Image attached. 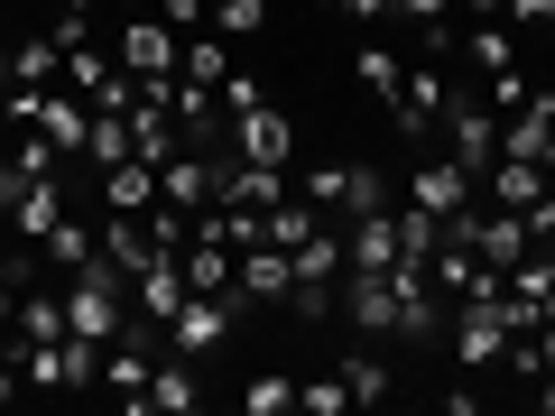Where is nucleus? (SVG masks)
<instances>
[{
  "label": "nucleus",
  "mask_w": 555,
  "mask_h": 416,
  "mask_svg": "<svg viewBox=\"0 0 555 416\" xmlns=\"http://www.w3.org/2000/svg\"><path fill=\"white\" fill-rule=\"evenodd\" d=\"M177 56H185V38L158 20V10H130V20H120V75H139V83H177Z\"/></svg>",
  "instance_id": "1"
},
{
  "label": "nucleus",
  "mask_w": 555,
  "mask_h": 416,
  "mask_svg": "<svg viewBox=\"0 0 555 416\" xmlns=\"http://www.w3.org/2000/svg\"><path fill=\"white\" fill-rule=\"evenodd\" d=\"M436 130H444V158H454V167H473V177H481V167L500 158V112H491L481 93H454V102H444V120H436Z\"/></svg>",
  "instance_id": "2"
},
{
  "label": "nucleus",
  "mask_w": 555,
  "mask_h": 416,
  "mask_svg": "<svg viewBox=\"0 0 555 416\" xmlns=\"http://www.w3.org/2000/svg\"><path fill=\"white\" fill-rule=\"evenodd\" d=\"M297 195L315 204V213H371V204H389V185H379V167L334 158V167H306V177H297Z\"/></svg>",
  "instance_id": "3"
},
{
  "label": "nucleus",
  "mask_w": 555,
  "mask_h": 416,
  "mask_svg": "<svg viewBox=\"0 0 555 416\" xmlns=\"http://www.w3.org/2000/svg\"><path fill=\"white\" fill-rule=\"evenodd\" d=\"M222 148H232V158H250V167H287V158H297V130H287V112H278V102H250V112L222 120Z\"/></svg>",
  "instance_id": "4"
},
{
  "label": "nucleus",
  "mask_w": 555,
  "mask_h": 416,
  "mask_svg": "<svg viewBox=\"0 0 555 416\" xmlns=\"http://www.w3.org/2000/svg\"><path fill=\"white\" fill-rule=\"evenodd\" d=\"M232 315H241V287H232V297H185L177 315H167V352H185V361L222 352V334H232Z\"/></svg>",
  "instance_id": "5"
},
{
  "label": "nucleus",
  "mask_w": 555,
  "mask_h": 416,
  "mask_svg": "<svg viewBox=\"0 0 555 416\" xmlns=\"http://www.w3.org/2000/svg\"><path fill=\"white\" fill-rule=\"evenodd\" d=\"M232 287H241V306H287L297 297V259L278 250V240H250L232 259Z\"/></svg>",
  "instance_id": "6"
},
{
  "label": "nucleus",
  "mask_w": 555,
  "mask_h": 416,
  "mask_svg": "<svg viewBox=\"0 0 555 416\" xmlns=\"http://www.w3.org/2000/svg\"><path fill=\"white\" fill-rule=\"evenodd\" d=\"M444 102H454V83H444V65L426 56V65H408V75H398L389 112H398V130H408V139H426V130L444 120Z\"/></svg>",
  "instance_id": "7"
},
{
  "label": "nucleus",
  "mask_w": 555,
  "mask_h": 416,
  "mask_svg": "<svg viewBox=\"0 0 555 416\" xmlns=\"http://www.w3.org/2000/svg\"><path fill=\"white\" fill-rule=\"evenodd\" d=\"M343 315H352L361 334H408V306H398V277H389V269H352Z\"/></svg>",
  "instance_id": "8"
},
{
  "label": "nucleus",
  "mask_w": 555,
  "mask_h": 416,
  "mask_svg": "<svg viewBox=\"0 0 555 416\" xmlns=\"http://www.w3.org/2000/svg\"><path fill=\"white\" fill-rule=\"evenodd\" d=\"M473 167H454V158H426V167H408V204H426V213H444V222H454L463 213V204H473Z\"/></svg>",
  "instance_id": "9"
},
{
  "label": "nucleus",
  "mask_w": 555,
  "mask_h": 416,
  "mask_svg": "<svg viewBox=\"0 0 555 416\" xmlns=\"http://www.w3.org/2000/svg\"><path fill=\"white\" fill-rule=\"evenodd\" d=\"M28 130L56 148L65 167L83 158V130H93V112H83V93H38V112H28Z\"/></svg>",
  "instance_id": "10"
},
{
  "label": "nucleus",
  "mask_w": 555,
  "mask_h": 416,
  "mask_svg": "<svg viewBox=\"0 0 555 416\" xmlns=\"http://www.w3.org/2000/svg\"><path fill=\"white\" fill-rule=\"evenodd\" d=\"M343 259H352V269H389V259H398V204H371V213H352V232H343Z\"/></svg>",
  "instance_id": "11"
},
{
  "label": "nucleus",
  "mask_w": 555,
  "mask_h": 416,
  "mask_svg": "<svg viewBox=\"0 0 555 416\" xmlns=\"http://www.w3.org/2000/svg\"><path fill=\"white\" fill-rule=\"evenodd\" d=\"M149 370H158V361L139 352V342H102V389H112L130 416H149Z\"/></svg>",
  "instance_id": "12"
},
{
  "label": "nucleus",
  "mask_w": 555,
  "mask_h": 416,
  "mask_svg": "<svg viewBox=\"0 0 555 416\" xmlns=\"http://www.w3.org/2000/svg\"><path fill=\"white\" fill-rule=\"evenodd\" d=\"M546 130H555V93H528L509 120H500V158H537V148H546Z\"/></svg>",
  "instance_id": "13"
},
{
  "label": "nucleus",
  "mask_w": 555,
  "mask_h": 416,
  "mask_svg": "<svg viewBox=\"0 0 555 416\" xmlns=\"http://www.w3.org/2000/svg\"><path fill=\"white\" fill-rule=\"evenodd\" d=\"M102 259H112L120 277H139L149 259H167V250L149 240V222H139V213H112V222H102Z\"/></svg>",
  "instance_id": "14"
},
{
  "label": "nucleus",
  "mask_w": 555,
  "mask_h": 416,
  "mask_svg": "<svg viewBox=\"0 0 555 416\" xmlns=\"http://www.w3.org/2000/svg\"><path fill=\"white\" fill-rule=\"evenodd\" d=\"M204 407V389H195V361H158V370H149V416H195Z\"/></svg>",
  "instance_id": "15"
},
{
  "label": "nucleus",
  "mask_w": 555,
  "mask_h": 416,
  "mask_svg": "<svg viewBox=\"0 0 555 416\" xmlns=\"http://www.w3.org/2000/svg\"><path fill=\"white\" fill-rule=\"evenodd\" d=\"M130 297H139V315H149V324H167V315H177V306H185V277H177V250H167V259H149V269L130 277Z\"/></svg>",
  "instance_id": "16"
},
{
  "label": "nucleus",
  "mask_w": 555,
  "mask_h": 416,
  "mask_svg": "<svg viewBox=\"0 0 555 416\" xmlns=\"http://www.w3.org/2000/svg\"><path fill=\"white\" fill-rule=\"evenodd\" d=\"M102 204H112V213H149V204H158V167H149V158L102 167Z\"/></svg>",
  "instance_id": "17"
},
{
  "label": "nucleus",
  "mask_w": 555,
  "mask_h": 416,
  "mask_svg": "<svg viewBox=\"0 0 555 416\" xmlns=\"http://www.w3.org/2000/svg\"><path fill=\"white\" fill-rule=\"evenodd\" d=\"M38 250H47V269H56V277H75V269H93V259H102V232H83L75 213H56V232H47Z\"/></svg>",
  "instance_id": "18"
},
{
  "label": "nucleus",
  "mask_w": 555,
  "mask_h": 416,
  "mask_svg": "<svg viewBox=\"0 0 555 416\" xmlns=\"http://www.w3.org/2000/svg\"><path fill=\"white\" fill-rule=\"evenodd\" d=\"M481 177H491V204H518V213H528V204H537V195L555 185V177H546L537 158H491Z\"/></svg>",
  "instance_id": "19"
},
{
  "label": "nucleus",
  "mask_w": 555,
  "mask_h": 416,
  "mask_svg": "<svg viewBox=\"0 0 555 416\" xmlns=\"http://www.w3.org/2000/svg\"><path fill=\"white\" fill-rule=\"evenodd\" d=\"M56 65H65L56 38H20V47H10V93H47V83H56Z\"/></svg>",
  "instance_id": "20"
},
{
  "label": "nucleus",
  "mask_w": 555,
  "mask_h": 416,
  "mask_svg": "<svg viewBox=\"0 0 555 416\" xmlns=\"http://www.w3.org/2000/svg\"><path fill=\"white\" fill-rule=\"evenodd\" d=\"M177 75L195 83V93H222V83H232V56H222V38H214V28H195V38H185Z\"/></svg>",
  "instance_id": "21"
},
{
  "label": "nucleus",
  "mask_w": 555,
  "mask_h": 416,
  "mask_svg": "<svg viewBox=\"0 0 555 416\" xmlns=\"http://www.w3.org/2000/svg\"><path fill=\"white\" fill-rule=\"evenodd\" d=\"M112 75H120V56H102L93 38H83V47H65V93H83V102H93Z\"/></svg>",
  "instance_id": "22"
},
{
  "label": "nucleus",
  "mask_w": 555,
  "mask_h": 416,
  "mask_svg": "<svg viewBox=\"0 0 555 416\" xmlns=\"http://www.w3.org/2000/svg\"><path fill=\"white\" fill-rule=\"evenodd\" d=\"M204 28H214V38H259V28H269V0H214Z\"/></svg>",
  "instance_id": "23"
},
{
  "label": "nucleus",
  "mask_w": 555,
  "mask_h": 416,
  "mask_svg": "<svg viewBox=\"0 0 555 416\" xmlns=\"http://www.w3.org/2000/svg\"><path fill=\"white\" fill-rule=\"evenodd\" d=\"M315 232H324V213H315L306 195H287V204L269 213V240H278V250H297V240H315Z\"/></svg>",
  "instance_id": "24"
},
{
  "label": "nucleus",
  "mask_w": 555,
  "mask_h": 416,
  "mask_svg": "<svg viewBox=\"0 0 555 416\" xmlns=\"http://www.w3.org/2000/svg\"><path fill=\"white\" fill-rule=\"evenodd\" d=\"M56 213H65V195H56V177H47V185H28V204L10 222H20V240H47V232H56Z\"/></svg>",
  "instance_id": "25"
},
{
  "label": "nucleus",
  "mask_w": 555,
  "mask_h": 416,
  "mask_svg": "<svg viewBox=\"0 0 555 416\" xmlns=\"http://www.w3.org/2000/svg\"><path fill=\"white\" fill-rule=\"evenodd\" d=\"M343 389H352V407H379V398H389L398 379H389V361H371V352H361V361H343Z\"/></svg>",
  "instance_id": "26"
},
{
  "label": "nucleus",
  "mask_w": 555,
  "mask_h": 416,
  "mask_svg": "<svg viewBox=\"0 0 555 416\" xmlns=\"http://www.w3.org/2000/svg\"><path fill=\"white\" fill-rule=\"evenodd\" d=\"M463 47H473V65H481V75H509V65H518V38H509V20H500V28H473Z\"/></svg>",
  "instance_id": "27"
},
{
  "label": "nucleus",
  "mask_w": 555,
  "mask_h": 416,
  "mask_svg": "<svg viewBox=\"0 0 555 416\" xmlns=\"http://www.w3.org/2000/svg\"><path fill=\"white\" fill-rule=\"evenodd\" d=\"M241 407H250V416H287V407H297V379H250V389H241Z\"/></svg>",
  "instance_id": "28"
},
{
  "label": "nucleus",
  "mask_w": 555,
  "mask_h": 416,
  "mask_svg": "<svg viewBox=\"0 0 555 416\" xmlns=\"http://www.w3.org/2000/svg\"><path fill=\"white\" fill-rule=\"evenodd\" d=\"M65 342V334H56ZM56 342H20V379L28 389H65V370H56Z\"/></svg>",
  "instance_id": "29"
},
{
  "label": "nucleus",
  "mask_w": 555,
  "mask_h": 416,
  "mask_svg": "<svg viewBox=\"0 0 555 416\" xmlns=\"http://www.w3.org/2000/svg\"><path fill=\"white\" fill-rule=\"evenodd\" d=\"M352 75L371 83V93H398V75H408V65H398L389 47H361V56H352Z\"/></svg>",
  "instance_id": "30"
},
{
  "label": "nucleus",
  "mask_w": 555,
  "mask_h": 416,
  "mask_svg": "<svg viewBox=\"0 0 555 416\" xmlns=\"http://www.w3.org/2000/svg\"><path fill=\"white\" fill-rule=\"evenodd\" d=\"M297 407H306V416H343V407H352V389H343V370H334V379H315V389H297Z\"/></svg>",
  "instance_id": "31"
},
{
  "label": "nucleus",
  "mask_w": 555,
  "mask_h": 416,
  "mask_svg": "<svg viewBox=\"0 0 555 416\" xmlns=\"http://www.w3.org/2000/svg\"><path fill=\"white\" fill-rule=\"evenodd\" d=\"M389 10H398V20H416V28H444V20H454V0H389Z\"/></svg>",
  "instance_id": "32"
},
{
  "label": "nucleus",
  "mask_w": 555,
  "mask_h": 416,
  "mask_svg": "<svg viewBox=\"0 0 555 416\" xmlns=\"http://www.w3.org/2000/svg\"><path fill=\"white\" fill-rule=\"evenodd\" d=\"M158 20L177 28V38H195V28H204V0H158Z\"/></svg>",
  "instance_id": "33"
},
{
  "label": "nucleus",
  "mask_w": 555,
  "mask_h": 416,
  "mask_svg": "<svg viewBox=\"0 0 555 416\" xmlns=\"http://www.w3.org/2000/svg\"><path fill=\"white\" fill-rule=\"evenodd\" d=\"M509 20H537V28H546V20H555V0H509Z\"/></svg>",
  "instance_id": "34"
},
{
  "label": "nucleus",
  "mask_w": 555,
  "mask_h": 416,
  "mask_svg": "<svg viewBox=\"0 0 555 416\" xmlns=\"http://www.w3.org/2000/svg\"><path fill=\"white\" fill-rule=\"evenodd\" d=\"M343 10H352V20H398L389 0H343Z\"/></svg>",
  "instance_id": "35"
},
{
  "label": "nucleus",
  "mask_w": 555,
  "mask_h": 416,
  "mask_svg": "<svg viewBox=\"0 0 555 416\" xmlns=\"http://www.w3.org/2000/svg\"><path fill=\"white\" fill-rule=\"evenodd\" d=\"M454 10H473V20H500V10H509V0H454Z\"/></svg>",
  "instance_id": "36"
},
{
  "label": "nucleus",
  "mask_w": 555,
  "mask_h": 416,
  "mask_svg": "<svg viewBox=\"0 0 555 416\" xmlns=\"http://www.w3.org/2000/svg\"><path fill=\"white\" fill-rule=\"evenodd\" d=\"M537 167H546V177H555V130H546V148H537Z\"/></svg>",
  "instance_id": "37"
},
{
  "label": "nucleus",
  "mask_w": 555,
  "mask_h": 416,
  "mask_svg": "<svg viewBox=\"0 0 555 416\" xmlns=\"http://www.w3.org/2000/svg\"><path fill=\"white\" fill-rule=\"evenodd\" d=\"M10 398H20V379H10V370H0V407H10Z\"/></svg>",
  "instance_id": "38"
},
{
  "label": "nucleus",
  "mask_w": 555,
  "mask_h": 416,
  "mask_svg": "<svg viewBox=\"0 0 555 416\" xmlns=\"http://www.w3.org/2000/svg\"><path fill=\"white\" fill-rule=\"evenodd\" d=\"M0 93H10V47H0Z\"/></svg>",
  "instance_id": "39"
},
{
  "label": "nucleus",
  "mask_w": 555,
  "mask_h": 416,
  "mask_svg": "<svg viewBox=\"0 0 555 416\" xmlns=\"http://www.w3.org/2000/svg\"><path fill=\"white\" fill-rule=\"evenodd\" d=\"M65 10H83V20H93V10H102V0H65Z\"/></svg>",
  "instance_id": "40"
},
{
  "label": "nucleus",
  "mask_w": 555,
  "mask_h": 416,
  "mask_svg": "<svg viewBox=\"0 0 555 416\" xmlns=\"http://www.w3.org/2000/svg\"><path fill=\"white\" fill-rule=\"evenodd\" d=\"M120 10H158V0H120Z\"/></svg>",
  "instance_id": "41"
},
{
  "label": "nucleus",
  "mask_w": 555,
  "mask_h": 416,
  "mask_svg": "<svg viewBox=\"0 0 555 416\" xmlns=\"http://www.w3.org/2000/svg\"><path fill=\"white\" fill-rule=\"evenodd\" d=\"M0 277H10V250H0Z\"/></svg>",
  "instance_id": "42"
},
{
  "label": "nucleus",
  "mask_w": 555,
  "mask_h": 416,
  "mask_svg": "<svg viewBox=\"0 0 555 416\" xmlns=\"http://www.w3.org/2000/svg\"><path fill=\"white\" fill-rule=\"evenodd\" d=\"M546 47H555V20H546Z\"/></svg>",
  "instance_id": "43"
}]
</instances>
